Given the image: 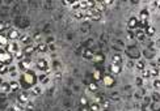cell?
I'll return each mask as SVG.
<instances>
[{
    "mask_svg": "<svg viewBox=\"0 0 160 111\" xmlns=\"http://www.w3.org/2000/svg\"><path fill=\"white\" fill-rule=\"evenodd\" d=\"M21 86L24 89H32L33 86H35V82H37V76L33 71H28V72H24L21 74L20 78Z\"/></svg>",
    "mask_w": 160,
    "mask_h": 111,
    "instance_id": "6da1fadb",
    "label": "cell"
},
{
    "mask_svg": "<svg viewBox=\"0 0 160 111\" xmlns=\"http://www.w3.org/2000/svg\"><path fill=\"white\" fill-rule=\"evenodd\" d=\"M13 60V55L9 52H7L5 50H0V64H7L9 66Z\"/></svg>",
    "mask_w": 160,
    "mask_h": 111,
    "instance_id": "7a4b0ae2",
    "label": "cell"
},
{
    "mask_svg": "<svg viewBox=\"0 0 160 111\" xmlns=\"http://www.w3.org/2000/svg\"><path fill=\"white\" fill-rule=\"evenodd\" d=\"M101 81H103V84H104L105 88H113L114 84H115L114 76H113V74H110V73L104 74V77H103V80H101Z\"/></svg>",
    "mask_w": 160,
    "mask_h": 111,
    "instance_id": "3957f363",
    "label": "cell"
},
{
    "mask_svg": "<svg viewBox=\"0 0 160 111\" xmlns=\"http://www.w3.org/2000/svg\"><path fill=\"white\" fill-rule=\"evenodd\" d=\"M35 67H37L38 71H41V72H45L49 74V63H47L46 59H38L37 63H35Z\"/></svg>",
    "mask_w": 160,
    "mask_h": 111,
    "instance_id": "277c9868",
    "label": "cell"
},
{
    "mask_svg": "<svg viewBox=\"0 0 160 111\" xmlns=\"http://www.w3.org/2000/svg\"><path fill=\"white\" fill-rule=\"evenodd\" d=\"M19 68L23 71V72H28V71H30V68H32L30 58H25V59L21 60V62H19Z\"/></svg>",
    "mask_w": 160,
    "mask_h": 111,
    "instance_id": "5b68a950",
    "label": "cell"
},
{
    "mask_svg": "<svg viewBox=\"0 0 160 111\" xmlns=\"http://www.w3.org/2000/svg\"><path fill=\"white\" fill-rule=\"evenodd\" d=\"M139 26H140L139 19L138 17H130L129 22H127V28L131 30H137V29H139Z\"/></svg>",
    "mask_w": 160,
    "mask_h": 111,
    "instance_id": "8992f818",
    "label": "cell"
},
{
    "mask_svg": "<svg viewBox=\"0 0 160 111\" xmlns=\"http://www.w3.org/2000/svg\"><path fill=\"white\" fill-rule=\"evenodd\" d=\"M7 37H8L9 41L14 42V41H17V39H20L21 34L17 29H8V31H7Z\"/></svg>",
    "mask_w": 160,
    "mask_h": 111,
    "instance_id": "52a82bcc",
    "label": "cell"
},
{
    "mask_svg": "<svg viewBox=\"0 0 160 111\" xmlns=\"http://www.w3.org/2000/svg\"><path fill=\"white\" fill-rule=\"evenodd\" d=\"M19 45L16 43V42H9V45L5 47V51L7 52H9V54H12V55H14L17 51H19Z\"/></svg>",
    "mask_w": 160,
    "mask_h": 111,
    "instance_id": "ba28073f",
    "label": "cell"
},
{
    "mask_svg": "<svg viewBox=\"0 0 160 111\" xmlns=\"http://www.w3.org/2000/svg\"><path fill=\"white\" fill-rule=\"evenodd\" d=\"M72 16H74V19H76V20H85V10H83V9L74 10Z\"/></svg>",
    "mask_w": 160,
    "mask_h": 111,
    "instance_id": "9c48e42d",
    "label": "cell"
},
{
    "mask_svg": "<svg viewBox=\"0 0 160 111\" xmlns=\"http://www.w3.org/2000/svg\"><path fill=\"white\" fill-rule=\"evenodd\" d=\"M134 35H135V38L138 39V41H143V39L146 38V31H144V29L139 28V29H137L135 31H134Z\"/></svg>",
    "mask_w": 160,
    "mask_h": 111,
    "instance_id": "30bf717a",
    "label": "cell"
},
{
    "mask_svg": "<svg viewBox=\"0 0 160 111\" xmlns=\"http://www.w3.org/2000/svg\"><path fill=\"white\" fill-rule=\"evenodd\" d=\"M32 41H33V39L30 38V35H29V34H21V37H20V42H21L23 45H25V46H30Z\"/></svg>",
    "mask_w": 160,
    "mask_h": 111,
    "instance_id": "8fae6325",
    "label": "cell"
},
{
    "mask_svg": "<svg viewBox=\"0 0 160 111\" xmlns=\"http://www.w3.org/2000/svg\"><path fill=\"white\" fill-rule=\"evenodd\" d=\"M109 71H110V74H119L122 71V67L118 66V64H110Z\"/></svg>",
    "mask_w": 160,
    "mask_h": 111,
    "instance_id": "7c38bea8",
    "label": "cell"
},
{
    "mask_svg": "<svg viewBox=\"0 0 160 111\" xmlns=\"http://www.w3.org/2000/svg\"><path fill=\"white\" fill-rule=\"evenodd\" d=\"M9 45V39L7 37V34L0 33V47H7Z\"/></svg>",
    "mask_w": 160,
    "mask_h": 111,
    "instance_id": "4fadbf2b",
    "label": "cell"
},
{
    "mask_svg": "<svg viewBox=\"0 0 160 111\" xmlns=\"http://www.w3.org/2000/svg\"><path fill=\"white\" fill-rule=\"evenodd\" d=\"M34 48H35V52H46L47 51V45L43 43V42H41V43L35 45Z\"/></svg>",
    "mask_w": 160,
    "mask_h": 111,
    "instance_id": "5bb4252c",
    "label": "cell"
},
{
    "mask_svg": "<svg viewBox=\"0 0 160 111\" xmlns=\"http://www.w3.org/2000/svg\"><path fill=\"white\" fill-rule=\"evenodd\" d=\"M19 102L24 103V105H26V103L29 102V94H28L26 92L20 93V95H19Z\"/></svg>",
    "mask_w": 160,
    "mask_h": 111,
    "instance_id": "9a60e30c",
    "label": "cell"
},
{
    "mask_svg": "<svg viewBox=\"0 0 160 111\" xmlns=\"http://www.w3.org/2000/svg\"><path fill=\"white\" fill-rule=\"evenodd\" d=\"M103 77H104V74H103V71H101V69L97 68V69L93 71V78H94V81H96V82L103 80Z\"/></svg>",
    "mask_w": 160,
    "mask_h": 111,
    "instance_id": "2e32d148",
    "label": "cell"
},
{
    "mask_svg": "<svg viewBox=\"0 0 160 111\" xmlns=\"http://www.w3.org/2000/svg\"><path fill=\"white\" fill-rule=\"evenodd\" d=\"M23 51H24V54H25V56H30L32 54L35 52V48H34V46L30 45V46H25Z\"/></svg>",
    "mask_w": 160,
    "mask_h": 111,
    "instance_id": "e0dca14e",
    "label": "cell"
},
{
    "mask_svg": "<svg viewBox=\"0 0 160 111\" xmlns=\"http://www.w3.org/2000/svg\"><path fill=\"white\" fill-rule=\"evenodd\" d=\"M112 64H118V66H121L122 64V56L119 55V54H114V55L112 56Z\"/></svg>",
    "mask_w": 160,
    "mask_h": 111,
    "instance_id": "ac0fdd59",
    "label": "cell"
},
{
    "mask_svg": "<svg viewBox=\"0 0 160 111\" xmlns=\"http://www.w3.org/2000/svg\"><path fill=\"white\" fill-rule=\"evenodd\" d=\"M144 31H146V35H148V37H152V35H155L156 33V29L152 25H148V26L144 29Z\"/></svg>",
    "mask_w": 160,
    "mask_h": 111,
    "instance_id": "d6986e66",
    "label": "cell"
},
{
    "mask_svg": "<svg viewBox=\"0 0 160 111\" xmlns=\"http://www.w3.org/2000/svg\"><path fill=\"white\" fill-rule=\"evenodd\" d=\"M104 59H105V56L103 55V54H94V56H93L92 60H93L94 63H103Z\"/></svg>",
    "mask_w": 160,
    "mask_h": 111,
    "instance_id": "ffe728a7",
    "label": "cell"
},
{
    "mask_svg": "<svg viewBox=\"0 0 160 111\" xmlns=\"http://www.w3.org/2000/svg\"><path fill=\"white\" fill-rule=\"evenodd\" d=\"M9 88H11V92H17L20 89V84L17 81H11L9 82Z\"/></svg>",
    "mask_w": 160,
    "mask_h": 111,
    "instance_id": "44dd1931",
    "label": "cell"
},
{
    "mask_svg": "<svg viewBox=\"0 0 160 111\" xmlns=\"http://www.w3.org/2000/svg\"><path fill=\"white\" fill-rule=\"evenodd\" d=\"M148 69H150L151 76H154V77H158L159 74H160V69L158 68V66H156V67H151V68H148Z\"/></svg>",
    "mask_w": 160,
    "mask_h": 111,
    "instance_id": "7402d4cb",
    "label": "cell"
},
{
    "mask_svg": "<svg viewBox=\"0 0 160 111\" xmlns=\"http://www.w3.org/2000/svg\"><path fill=\"white\" fill-rule=\"evenodd\" d=\"M30 93H32L33 95H39V94L42 93V88H41V86H37V85H35V86H33V88L30 89Z\"/></svg>",
    "mask_w": 160,
    "mask_h": 111,
    "instance_id": "603a6c76",
    "label": "cell"
},
{
    "mask_svg": "<svg viewBox=\"0 0 160 111\" xmlns=\"http://www.w3.org/2000/svg\"><path fill=\"white\" fill-rule=\"evenodd\" d=\"M148 16H150V13H148V10L147 9H142L140 10V21H147L148 19Z\"/></svg>",
    "mask_w": 160,
    "mask_h": 111,
    "instance_id": "cb8c5ba5",
    "label": "cell"
},
{
    "mask_svg": "<svg viewBox=\"0 0 160 111\" xmlns=\"http://www.w3.org/2000/svg\"><path fill=\"white\" fill-rule=\"evenodd\" d=\"M88 90L89 92H97L99 90V85H97V82L94 81V82H91V84H88Z\"/></svg>",
    "mask_w": 160,
    "mask_h": 111,
    "instance_id": "d4e9b609",
    "label": "cell"
},
{
    "mask_svg": "<svg viewBox=\"0 0 160 111\" xmlns=\"http://www.w3.org/2000/svg\"><path fill=\"white\" fill-rule=\"evenodd\" d=\"M88 109H89V111H100V105H99L97 102L89 103V105H88Z\"/></svg>",
    "mask_w": 160,
    "mask_h": 111,
    "instance_id": "484cf974",
    "label": "cell"
},
{
    "mask_svg": "<svg viewBox=\"0 0 160 111\" xmlns=\"http://www.w3.org/2000/svg\"><path fill=\"white\" fill-rule=\"evenodd\" d=\"M9 72V66L7 64H0V74H5Z\"/></svg>",
    "mask_w": 160,
    "mask_h": 111,
    "instance_id": "4316f807",
    "label": "cell"
},
{
    "mask_svg": "<svg viewBox=\"0 0 160 111\" xmlns=\"http://www.w3.org/2000/svg\"><path fill=\"white\" fill-rule=\"evenodd\" d=\"M13 56H14V58H16L17 60H19V62H21L23 59H25V54H24V51H21V50H19V51L14 54Z\"/></svg>",
    "mask_w": 160,
    "mask_h": 111,
    "instance_id": "83f0119b",
    "label": "cell"
},
{
    "mask_svg": "<svg viewBox=\"0 0 160 111\" xmlns=\"http://www.w3.org/2000/svg\"><path fill=\"white\" fill-rule=\"evenodd\" d=\"M135 68H137V69H139L140 72H142L143 69H146V63L142 62V60H139V62L135 63Z\"/></svg>",
    "mask_w": 160,
    "mask_h": 111,
    "instance_id": "f1b7e54d",
    "label": "cell"
},
{
    "mask_svg": "<svg viewBox=\"0 0 160 111\" xmlns=\"http://www.w3.org/2000/svg\"><path fill=\"white\" fill-rule=\"evenodd\" d=\"M83 56H84L85 59H93L94 52H92V51H91V50H85V51L83 52Z\"/></svg>",
    "mask_w": 160,
    "mask_h": 111,
    "instance_id": "f546056e",
    "label": "cell"
},
{
    "mask_svg": "<svg viewBox=\"0 0 160 111\" xmlns=\"http://www.w3.org/2000/svg\"><path fill=\"white\" fill-rule=\"evenodd\" d=\"M0 89H2L4 93H9L11 92V88H9V82H3V85L0 86Z\"/></svg>",
    "mask_w": 160,
    "mask_h": 111,
    "instance_id": "4dcf8cb0",
    "label": "cell"
},
{
    "mask_svg": "<svg viewBox=\"0 0 160 111\" xmlns=\"http://www.w3.org/2000/svg\"><path fill=\"white\" fill-rule=\"evenodd\" d=\"M148 77H151V73H150V69H143L142 71V78H148Z\"/></svg>",
    "mask_w": 160,
    "mask_h": 111,
    "instance_id": "1f68e13d",
    "label": "cell"
},
{
    "mask_svg": "<svg viewBox=\"0 0 160 111\" xmlns=\"http://www.w3.org/2000/svg\"><path fill=\"white\" fill-rule=\"evenodd\" d=\"M80 103H82L83 107H87V106H88V101H87L85 97H82V98H80Z\"/></svg>",
    "mask_w": 160,
    "mask_h": 111,
    "instance_id": "d6a6232c",
    "label": "cell"
},
{
    "mask_svg": "<svg viewBox=\"0 0 160 111\" xmlns=\"http://www.w3.org/2000/svg\"><path fill=\"white\" fill-rule=\"evenodd\" d=\"M54 78H55V80L62 78V71H55V72H54Z\"/></svg>",
    "mask_w": 160,
    "mask_h": 111,
    "instance_id": "836d02e7",
    "label": "cell"
},
{
    "mask_svg": "<svg viewBox=\"0 0 160 111\" xmlns=\"http://www.w3.org/2000/svg\"><path fill=\"white\" fill-rule=\"evenodd\" d=\"M135 82H137L138 86H142V85H143V78H142V77H137L135 78Z\"/></svg>",
    "mask_w": 160,
    "mask_h": 111,
    "instance_id": "e575fe53",
    "label": "cell"
},
{
    "mask_svg": "<svg viewBox=\"0 0 160 111\" xmlns=\"http://www.w3.org/2000/svg\"><path fill=\"white\" fill-rule=\"evenodd\" d=\"M109 107H110V103H109L108 101H104V102H103V110L106 111V110L109 109Z\"/></svg>",
    "mask_w": 160,
    "mask_h": 111,
    "instance_id": "d590c367",
    "label": "cell"
},
{
    "mask_svg": "<svg viewBox=\"0 0 160 111\" xmlns=\"http://www.w3.org/2000/svg\"><path fill=\"white\" fill-rule=\"evenodd\" d=\"M154 88L160 89V80H158V78H155V81H154Z\"/></svg>",
    "mask_w": 160,
    "mask_h": 111,
    "instance_id": "8d00e7d4",
    "label": "cell"
},
{
    "mask_svg": "<svg viewBox=\"0 0 160 111\" xmlns=\"http://www.w3.org/2000/svg\"><path fill=\"white\" fill-rule=\"evenodd\" d=\"M33 39H34L35 42H37V43H41V41H39V39H41V34H39V33H37V34L34 35V38H33Z\"/></svg>",
    "mask_w": 160,
    "mask_h": 111,
    "instance_id": "74e56055",
    "label": "cell"
},
{
    "mask_svg": "<svg viewBox=\"0 0 160 111\" xmlns=\"http://www.w3.org/2000/svg\"><path fill=\"white\" fill-rule=\"evenodd\" d=\"M25 109H26V110H32V109H33V103L29 101V102L26 103V105H25Z\"/></svg>",
    "mask_w": 160,
    "mask_h": 111,
    "instance_id": "f35d334b",
    "label": "cell"
},
{
    "mask_svg": "<svg viewBox=\"0 0 160 111\" xmlns=\"http://www.w3.org/2000/svg\"><path fill=\"white\" fill-rule=\"evenodd\" d=\"M155 7L156 9H160V0H156V1H154V4H152Z\"/></svg>",
    "mask_w": 160,
    "mask_h": 111,
    "instance_id": "ab89813d",
    "label": "cell"
},
{
    "mask_svg": "<svg viewBox=\"0 0 160 111\" xmlns=\"http://www.w3.org/2000/svg\"><path fill=\"white\" fill-rule=\"evenodd\" d=\"M156 66H158V68L160 69V58H159L158 60H156Z\"/></svg>",
    "mask_w": 160,
    "mask_h": 111,
    "instance_id": "60d3db41",
    "label": "cell"
},
{
    "mask_svg": "<svg viewBox=\"0 0 160 111\" xmlns=\"http://www.w3.org/2000/svg\"><path fill=\"white\" fill-rule=\"evenodd\" d=\"M82 111H89V109H88V106H87V107H83V109H82Z\"/></svg>",
    "mask_w": 160,
    "mask_h": 111,
    "instance_id": "b9f144b4",
    "label": "cell"
},
{
    "mask_svg": "<svg viewBox=\"0 0 160 111\" xmlns=\"http://www.w3.org/2000/svg\"><path fill=\"white\" fill-rule=\"evenodd\" d=\"M3 82H4V81H3V78L0 77V86H2V85H3Z\"/></svg>",
    "mask_w": 160,
    "mask_h": 111,
    "instance_id": "7bdbcfd3",
    "label": "cell"
},
{
    "mask_svg": "<svg viewBox=\"0 0 160 111\" xmlns=\"http://www.w3.org/2000/svg\"><path fill=\"white\" fill-rule=\"evenodd\" d=\"M103 111H105V110H103Z\"/></svg>",
    "mask_w": 160,
    "mask_h": 111,
    "instance_id": "ee69618b",
    "label": "cell"
}]
</instances>
